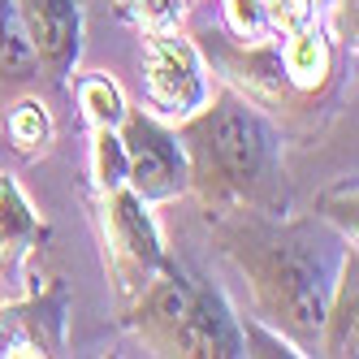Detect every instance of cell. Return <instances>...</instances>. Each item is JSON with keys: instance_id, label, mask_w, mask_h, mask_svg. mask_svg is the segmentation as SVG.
<instances>
[{"instance_id": "obj_2", "label": "cell", "mask_w": 359, "mask_h": 359, "mask_svg": "<svg viewBox=\"0 0 359 359\" xmlns=\"http://www.w3.org/2000/svg\"><path fill=\"white\" fill-rule=\"evenodd\" d=\"M177 143L187 151V191L203 212H286L290 182L281 161V135L238 91H208L203 109L177 121Z\"/></svg>"}, {"instance_id": "obj_16", "label": "cell", "mask_w": 359, "mask_h": 359, "mask_svg": "<svg viewBox=\"0 0 359 359\" xmlns=\"http://www.w3.org/2000/svg\"><path fill=\"white\" fill-rule=\"evenodd\" d=\"M121 22H130L135 31L156 35V31H182L187 0H113Z\"/></svg>"}, {"instance_id": "obj_5", "label": "cell", "mask_w": 359, "mask_h": 359, "mask_svg": "<svg viewBox=\"0 0 359 359\" xmlns=\"http://www.w3.org/2000/svg\"><path fill=\"white\" fill-rule=\"evenodd\" d=\"M117 139L126 151V187L143 203H165L187 191V151L177 143V130H169L156 113L126 109Z\"/></svg>"}, {"instance_id": "obj_12", "label": "cell", "mask_w": 359, "mask_h": 359, "mask_svg": "<svg viewBox=\"0 0 359 359\" xmlns=\"http://www.w3.org/2000/svg\"><path fill=\"white\" fill-rule=\"evenodd\" d=\"M355 307H359V255L351 243L342 251V264L320 316V338H316L320 355H355Z\"/></svg>"}, {"instance_id": "obj_3", "label": "cell", "mask_w": 359, "mask_h": 359, "mask_svg": "<svg viewBox=\"0 0 359 359\" xmlns=\"http://www.w3.org/2000/svg\"><path fill=\"white\" fill-rule=\"evenodd\" d=\"M147 355L165 359H238L247 355V333L234 307L217 286L187 273L177 260L156 269V277L121 307Z\"/></svg>"}, {"instance_id": "obj_17", "label": "cell", "mask_w": 359, "mask_h": 359, "mask_svg": "<svg viewBox=\"0 0 359 359\" xmlns=\"http://www.w3.org/2000/svg\"><path fill=\"white\" fill-rule=\"evenodd\" d=\"M91 182L95 191L126 187V151L117 139V126H95L91 130Z\"/></svg>"}, {"instance_id": "obj_15", "label": "cell", "mask_w": 359, "mask_h": 359, "mask_svg": "<svg viewBox=\"0 0 359 359\" xmlns=\"http://www.w3.org/2000/svg\"><path fill=\"white\" fill-rule=\"evenodd\" d=\"M74 100H79V113L83 121L91 126H117L126 117V95L113 79L104 74H83V79H74Z\"/></svg>"}, {"instance_id": "obj_4", "label": "cell", "mask_w": 359, "mask_h": 359, "mask_svg": "<svg viewBox=\"0 0 359 359\" xmlns=\"http://www.w3.org/2000/svg\"><path fill=\"white\" fill-rule=\"evenodd\" d=\"M95 229L104 251V273L113 281V294L126 307L165 264V243L151 203H143L130 187L95 191Z\"/></svg>"}, {"instance_id": "obj_10", "label": "cell", "mask_w": 359, "mask_h": 359, "mask_svg": "<svg viewBox=\"0 0 359 359\" xmlns=\"http://www.w3.org/2000/svg\"><path fill=\"white\" fill-rule=\"evenodd\" d=\"M217 61L225 65L229 83L243 87L238 95H247L260 109H281L290 100V87L281 79V57H277V39H255V43H238V48H221Z\"/></svg>"}, {"instance_id": "obj_8", "label": "cell", "mask_w": 359, "mask_h": 359, "mask_svg": "<svg viewBox=\"0 0 359 359\" xmlns=\"http://www.w3.org/2000/svg\"><path fill=\"white\" fill-rule=\"evenodd\" d=\"M48 83H65L83 53V0H13Z\"/></svg>"}, {"instance_id": "obj_18", "label": "cell", "mask_w": 359, "mask_h": 359, "mask_svg": "<svg viewBox=\"0 0 359 359\" xmlns=\"http://www.w3.org/2000/svg\"><path fill=\"white\" fill-rule=\"evenodd\" d=\"M329 0H264V27L273 39H286L303 27L320 22V9Z\"/></svg>"}, {"instance_id": "obj_19", "label": "cell", "mask_w": 359, "mask_h": 359, "mask_svg": "<svg viewBox=\"0 0 359 359\" xmlns=\"http://www.w3.org/2000/svg\"><path fill=\"white\" fill-rule=\"evenodd\" d=\"M221 22H225V35L238 39V43L269 39V27H264V0H221Z\"/></svg>"}, {"instance_id": "obj_13", "label": "cell", "mask_w": 359, "mask_h": 359, "mask_svg": "<svg viewBox=\"0 0 359 359\" xmlns=\"http://www.w3.org/2000/svg\"><path fill=\"white\" fill-rule=\"evenodd\" d=\"M5 139H9V147L18 151V156H27V161L48 156V147H53V139H57V126H53V117H48L43 100H31V95L18 100V104L9 109V117H5Z\"/></svg>"}, {"instance_id": "obj_11", "label": "cell", "mask_w": 359, "mask_h": 359, "mask_svg": "<svg viewBox=\"0 0 359 359\" xmlns=\"http://www.w3.org/2000/svg\"><path fill=\"white\" fill-rule=\"evenodd\" d=\"M43 221L39 212L31 208L27 191L18 187L13 173H0V277L5 281H18L27 260L39 251L43 243Z\"/></svg>"}, {"instance_id": "obj_20", "label": "cell", "mask_w": 359, "mask_h": 359, "mask_svg": "<svg viewBox=\"0 0 359 359\" xmlns=\"http://www.w3.org/2000/svg\"><path fill=\"white\" fill-rule=\"evenodd\" d=\"M320 208H329V212H320V217H329L333 225H338V234L355 243V182H338V187L325 195Z\"/></svg>"}, {"instance_id": "obj_6", "label": "cell", "mask_w": 359, "mask_h": 359, "mask_svg": "<svg viewBox=\"0 0 359 359\" xmlns=\"http://www.w3.org/2000/svg\"><path fill=\"white\" fill-rule=\"evenodd\" d=\"M143 95L156 117L182 121L208 100V65L182 31L143 35Z\"/></svg>"}, {"instance_id": "obj_7", "label": "cell", "mask_w": 359, "mask_h": 359, "mask_svg": "<svg viewBox=\"0 0 359 359\" xmlns=\"http://www.w3.org/2000/svg\"><path fill=\"white\" fill-rule=\"evenodd\" d=\"M65 329H69V286L53 277L48 286H35L0 307V355L22 359V355H61L65 351Z\"/></svg>"}, {"instance_id": "obj_14", "label": "cell", "mask_w": 359, "mask_h": 359, "mask_svg": "<svg viewBox=\"0 0 359 359\" xmlns=\"http://www.w3.org/2000/svg\"><path fill=\"white\" fill-rule=\"evenodd\" d=\"M39 79V61L18 22V5L0 0V87H27Z\"/></svg>"}, {"instance_id": "obj_9", "label": "cell", "mask_w": 359, "mask_h": 359, "mask_svg": "<svg viewBox=\"0 0 359 359\" xmlns=\"http://www.w3.org/2000/svg\"><path fill=\"white\" fill-rule=\"evenodd\" d=\"M277 57H281V79H286L290 95L299 100H316L333 87L338 79V53H333V35L312 22L286 39H277Z\"/></svg>"}, {"instance_id": "obj_1", "label": "cell", "mask_w": 359, "mask_h": 359, "mask_svg": "<svg viewBox=\"0 0 359 359\" xmlns=\"http://www.w3.org/2000/svg\"><path fill=\"white\" fill-rule=\"evenodd\" d=\"M217 247L247 277L251 303L299 355H316L320 316L338 277L342 251H329L316 221H286V212H217Z\"/></svg>"}]
</instances>
